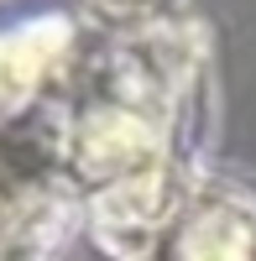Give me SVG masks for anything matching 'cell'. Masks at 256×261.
Masks as SVG:
<instances>
[{"instance_id": "cell-1", "label": "cell", "mask_w": 256, "mask_h": 261, "mask_svg": "<svg viewBox=\"0 0 256 261\" xmlns=\"http://www.w3.org/2000/svg\"><path fill=\"white\" fill-rule=\"evenodd\" d=\"M99 241L120 261H256V204L230 188L183 183L152 225Z\"/></svg>"}, {"instance_id": "cell-2", "label": "cell", "mask_w": 256, "mask_h": 261, "mask_svg": "<svg viewBox=\"0 0 256 261\" xmlns=\"http://www.w3.org/2000/svg\"><path fill=\"white\" fill-rule=\"evenodd\" d=\"M73 53H79V37L58 16L21 21V27L0 32V125L47 105L63 73H68Z\"/></svg>"}, {"instance_id": "cell-3", "label": "cell", "mask_w": 256, "mask_h": 261, "mask_svg": "<svg viewBox=\"0 0 256 261\" xmlns=\"http://www.w3.org/2000/svg\"><path fill=\"white\" fill-rule=\"evenodd\" d=\"M89 6H94L105 21H115V27H152L173 0H89Z\"/></svg>"}, {"instance_id": "cell-4", "label": "cell", "mask_w": 256, "mask_h": 261, "mask_svg": "<svg viewBox=\"0 0 256 261\" xmlns=\"http://www.w3.org/2000/svg\"><path fill=\"white\" fill-rule=\"evenodd\" d=\"M63 220H53V225H42V230H27V235H16V241H6L0 246V261H47V246H53V230H58Z\"/></svg>"}]
</instances>
